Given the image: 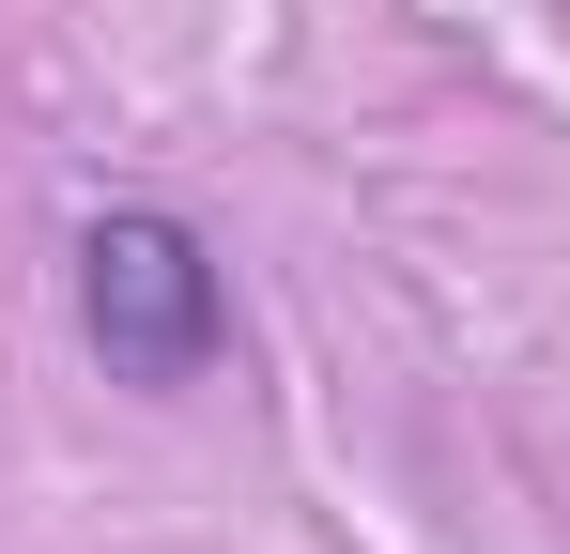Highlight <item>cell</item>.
I'll return each instance as SVG.
<instances>
[{
  "instance_id": "obj_1",
  "label": "cell",
  "mask_w": 570,
  "mask_h": 554,
  "mask_svg": "<svg viewBox=\"0 0 570 554\" xmlns=\"http://www.w3.org/2000/svg\"><path fill=\"white\" fill-rule=\"evenodd\" d=\"M62 293H78V339L108 385L139 400H186L232 369V263L186 200H94L62 231Z\"/></svg>"
}]
</instances>
